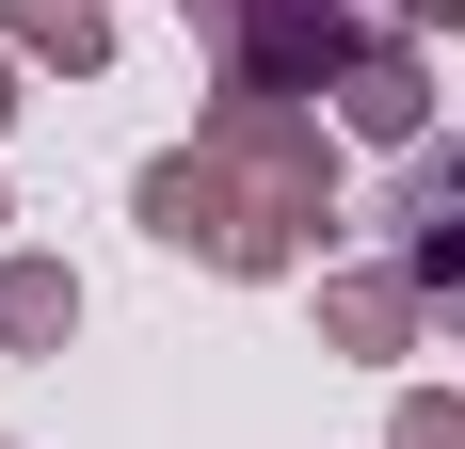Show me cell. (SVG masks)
<instances>
[{"mask_svg":"<svg viewBox=\"0 0 465 449\" xmlns=\"http://www.w3.org/2000/svg\"><path fill=\"white\" fill-rule=\"evenodd\" d=\"M129 209H144V241H177V257H209V273H241V289H273V273H305V224L289 209H257V193L209 161V145H161L129 177Z\"/></svg>","mask_w":465,"mask_h":449,"instance_id":"obj_1","label":"cell"},{"mask_svg":"<svg viewBox=\"0 0 465 449\" xmlns=\"http://www.w3.org/2000/svg\"><path fill=\"white\" fill-rule=\"evenodd\" d=\"M193 145H209V161H225V177L257 193V209H289L305 241L337 224V145H322V113H305V96H241V81H209Z\"/></svg>","mask_w":465,"mask_h":449,"instance_id":"obj_2","label":"cell"},{"mask_svg":"<svg viewBox=\"0 0 465 449\" xmlns=\"http://www.w3.org/2000/svg\"><path fill=\"white\" fill-rule=\"evenodd\" d=\"M353 65H370V16H353V0H257L209 81H241V96H337Z\"/></svg>","mask_w":465,"mask_h":449,"instance_id":"obj_3","label":"cell"},{"mask_svg":"<svg viewBox=\"0 0 465 449\" xmlns=\"http://www.w3.org/2000/svg\"><path fill=\"white\" fill-rule=\"evenodd\" d=\"M385 224H401V273L433 289V321L465 337V145H401V177H385Z\"/></svg>","mask_w":465,"mask_h":449,"instance_id":"obj_4","label":"cell"},{"mask_svg":"<svg viewBox=\"0 0 465 449\" xmlns=\"http://www.w3.org/2000/svg\"><path fill=\"white\" fill-rule=\"evenodd\" d=\"M433 289L418 273H322V354H418Z\"/></svg>","mask_w":465,"mask_h":449,"instance_id":"obj_5","label":"cell"},{"mask_svg":"<svg viewBox=\"0 0 465 449\" xmlns=\"http://www.w3.org/2000/svg\"><path fill=\"white\" fill-rule=\"evenodd\" d=\"M337 113L370 145H433V65H418V33H370V65L337 81Z\"/></svg>","mask_w":465,"mask_h":449,"instance_id":"obj_6","label":"cell"},{"mask_svg":"<svg viewBox=\"0 0 465 449\" xmlns=\"http://www.w3.org/2000/svg\"><path fill=\"white\" fill-rule=\"evenodd\" d=\"M81 337V273L64 257H0V354H64Z\"/></svg>","mask_w":465,"mask_h":449,"instance_id":"obj_7","label":"cell"},{"mask_svg":"<svg viewBox=\"0 0 465 449\" xmlns=\"http://www.w3.org/2000/svg\"><path fill=\"white\" fill-rule=\"evenodd\" d=\"M16 65L96 81V65H113V0H16Z\"/></svg>","mask_w":465,"mask_h":449,"instance_id":"obj_8","label":"cell"},{"mask_svg":"<svg viewBox=\"0 0 465 449\" xmlns=\"http://www.w3.org/2000/svg\"><path fill=\"white\" fill-rule=\"evenodd\" d=\"M385 449H465V402H450V385H418V402L385 417Z\"/></svg>","mask_w":465,"mask_h":449,"instance_id":"obj_9","label":"cell"},{"mask_svg":"<svg viewBox=\"0 0 465 449\" xmlns=\"http://www.w3.org/2000/svg\"><path fill=\"white\" fill-rule=\"evenodd\" d=\"M401 33H465V0H401Z\"/></svg>","mask_w":465,"mask_h":449,"instance_id":"obj_10","label":"cell"},{"mask_svg":"<svg viewBox=\"0 0 465 449\" xmlns=\"http://www.w3.org/2000/svg\"><path fill=\"white\" fill-rule=\"evenodd\" d=\"M16 81H33V65H16V48H0V129H16Z\"/></svg>","mask_w":465,"mask_h":449,"instance_id":"obj_11","label":"cell"}]
</instances>
